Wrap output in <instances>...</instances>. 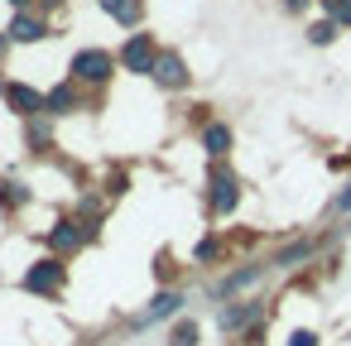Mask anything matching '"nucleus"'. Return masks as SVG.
Masks as SVG:
<instances>
[{"label":"nucleus","mask_w":351,"mask_h":346,"mask_svg":"<svg viewBox=\"0 0 351 346\" xmlns=\"http://www.w3.org/2000/svg\"><path fill=\"white\" fill-rule=\"evenodd\" d=\"M173 346H197V327H193V322L173 327Z\"/></svg>","instance_id":"a211bd4d"},{"label":"nucleus","mask_w":351,"mask_h":346,"mask_svg":"<svg viewBox=\"0 0 351 346\" xmlns=\"http://www.w3.org/2000/svg\"><path fill=\"white\" fill-rule=\"evenodd\" d=\"M63 288V264L58 260H39L25 274V293H58Z\"/></svg>","instance_id":"f257e3e1"},{"label":"nucleus","mask_w":351,"mask_h":346,"mask_svg":"<svg viewBox=\"0 0 351 346\" xmlns=\"http://www.w3.org/2000/svg\"><path fill=\"white\" fill-rule=\"evenodd\" d=\"M101 5H106V15L121 20V25H135V20H140V0H101Z\"/></svg>","instance_id":"9d476101"},{"label":"nucleus","mask_w":351,"mask_h":346,"mask_svg":"<svg viewBox=\"0 0 351 346\" xmlns=\"http://www.w3.org/2000/svg\"><path fill=\"white\" fill-rule=\"evenodd\" d=\"M332 34H337V25H332V20H322V25H313V29H308V39H313V44H332Z\"/></svg>","instance_id":"f3484780"},{"label":"nucleus","mask_w":351,"mask_h":346,"mask_svg":"<svg viewBox=\"0 0 351 346\" xmlns=\"http://www.w3.org/2000/svg\"><path fill=\"white\" fill-rule=\"evenodd\" d=\"M236 197H241V193H236V178H231V173H217V178H212V212L226 217V212L236 207Z\"/></svg>","instance_id":"0eeeda50"},{"label":"nucleus","mask_w":351,"mask_h":346,"mask_svg":"<svg viewBox=\"0 0 351 346\" xmlns=\"http://www.w3.org/2000/svg\"><path fill=\"white\" fill-rule=\"evenodd\" d=\"M178 308H183V298H178L173 288H169V293H159V298H149V308H145V312L135 317V327H149V322H164V317H173Z\"/></svg>","instance_id":"39448f33"},{"label":"nucleus","mask_w":351,"mask_h":346,"mask_svg":"<svg viewBox=\"0 0 351 346\" xmlns=\"http://www.w3.org/2000/svg\"><path fill=\"white\" fill-rule=\"evenodd\" d=\"M5 101H10V111H20V116H39V111L49 106V97H39V92L25 87V82H10V87H5Z\"/></svg>","instance_id":"20e7f679"},{"label":"nucleus","mask_w":351,"mask_h":346,"mask_svg":"<svg viewBox=\"0 0 351 346\" xmlns=\"http://www.w3.org/2000/svg\"><path fill=\"white\" fill-rule=\"evenodd\" d=\"M29 145H49V125H29Z\"/></svg>","instance_id":"6ab92c4d"},{"label":"nucleus","mask_w":351,"mask_h":346,"mask_svg":"<svg viewBox=\"0 0 351 346\" xmlns=\"http://www.w3.org/2000/svg\"><path fill=\"white\" fill-rule=\"evenodd\" d=\"M260 312V303H245V308H226L221 312V332H236V327H245L250 317Z\"/></svg>","instance_id":"f8f14e48"},{"label":"nucleus","mask_w":351,"mask_h":346,"mask_svg":"<svg viewBox=\"0 0 351 346\" xmlns=\"http://www.w3.org/2000/svg\"><path fill=\"white\" fill-rule=\"evenodd\" d=\"M73 106H77V92H73V87H68V82H63V87H53V92H49V111H73Z\"/></svg>","instance_id":"ddd939ff"},{"label":"nucleus","mask_w":351,"mask_h":346,"mask_svg":"<svg viewBox=\"0 0 351 346\" xmlns=\"http://www.w3.org/2000/svg\"><path fill=\"white\" fill-rule=\"evenodd\" d=\"M49 245H53V250H77V245H82V226H77V221H58V226L49 231Z\"/></svg>","instance_id":"6e6552de"},{"label":"nucleus","mask_w":351,"mask_h":346,"mask_svg":"<svg viewBox=\"0 0 351 346\" xmlns=\"http://www.w3.org/2000/svg\"><path fill=\"white\" fill-rule=\"evenodd\" d=\"M121 63L130 68V73H154V63H159V53H154V44H149V34H135L125 49H121Z\"/></svg>","instance_id":"f03ea898"},{"label":"nucleus","mask_w":351,"mask_h":346,"mask_svg":"<svg viewBox=\"0 0 351 346\" xmlns=\"http://www.w3.org/2000/svg\"><path fill=\"white\" fill-rule=\"evenodd\" d=\"M322 5H327V15H332V20L351 25V0H322Z\"/></svg>","instance_id":"dca6fc26"},{"label":"nucleus","mask_w":351,"mask_h":346,"mask_svg":"<svg viewBox=\"0 0 351 346\" xmlns=\"http://www.w3.org/2000/svg\"><path fill=\"white\" fill-rule=\"evenodd\" d=\"M10 5H29V0H10Z\"/></svg>","instance_id":"5701e85b"},{"label":"nucleus","mask_w":351,"mask_h":346,"mask_svg":"<svg viewBox=\"0 0 351 346\" xmlns=\"http://www.w3.org/2000/svg\"><path fill=\"white\" fill-rule=\"evenodd\" d=\"M25 197H29V193H25L20 183H0V202H5V207H20Z\"/></svg>","instance_id":"2eb2a0df"},{"label":"nucleus","mask_w":351,"mask_h":346,"mask_svg":"<svg viewBox=\"0 0 351 346\" xmlns=\"http://www.w3.org/2000/svg\"><path fill=\"white\" fill-rule=\"evenodd\" d=\"M284 5H289V10H298V5H308V0H284Z\"/></svg>","instance_id":"4be33fe9"},{"label":"nucleus","mask_w":351,"mask_h":346,"mask_svg":"<svg viewBox=\"0 0 351 346\" xmlns=\"http://www.w3.org/2000/svg\"><path fill=\"white\" fill-rule=\"evenodd\" d=\"M289 346H317V336H313V332H293Z\"/></svg>","instance_id":"aec40b11"},{"label":"nucleus","mask_w":351,"mask_h":346,"mask_svg":"<svg viewBox=\"0 0 351 346\" xmlns=\"http://www.w3.org/2000/svg\"><path fill=\"white\" fill-rule=\"evenodd\" d=\"M260 274H265V269H260V264H255V269H241V274H231V279H226V284H221V293H231V288H245V284H255V279H260Z\"/></svg>","instance_id":"4468645a"},{"label":"nucleus","mask_w":351,"mask_h":346,"mask_svg":"<svg viewBox=\"0 0 351 346\" xmlns=\"http://www.w3.org/2000/svg\"><path fill=\"white\" fill-rule=\"evenodd\" d=\"M337 212H351V188H346V193L337 197Z\"/></svg>","instance_id":"412c9836"},{"label":"nucleus","mask_w":351,"mask_h":346,"mask_svg":"<svg viewBox=\"0 0 351 346\" xmlns=\"http://www.w3.org/2000/svg\"><path fill=\"white\" fill-rule=\"evenodd\" d=\"M154 82H159V87H183V82H188L183 58H178V53H159V63H154Z\"/></svg>","instance_id":"423d86ee"},{"label":"nucleus","mask_w":351,"mask_h":346,"mask_svg":"<svg viewBox=\"0 0 351 346\" xmlns=\"http://www.w3.org/2000/svg\"><path fill=\"white\" fill-rule=\"evenodd\" d=\"M10 39H20V44H34V39H44V20H34V15H15V25H10Z\"/></svg>","instance_id":"1a4fd4ad"},{"label":"nucleus","mask_w":351,"mask_h":346,"mask_svg":"<svg viewBox=\"0 0 351 346\" xmlns=\"http://www.w3.org/2000/svg\"><path fill=\"white\" fill-rule=\"evenodd\" d=\"M202 145H207V154H212V159H221V154L231 149V130H226V125H207Z\"/></svg>","instance_id":"9b49d317"},{"label":"nucleus","mask_w":351,"mask_h":346,"mask_svg":"<svg viewBox=\"0 0 351 346\" xmlns=\"http://www.w3.org/2000/svg\"><path fill=\"white\" fill-rule=\"evenodd\" d=\"M73 73L87 77V82H106V77H111V53H101V49H82V53L73 58Z\"/></svg>","instance_id":"7ed1b4c3"}]
</instances>
